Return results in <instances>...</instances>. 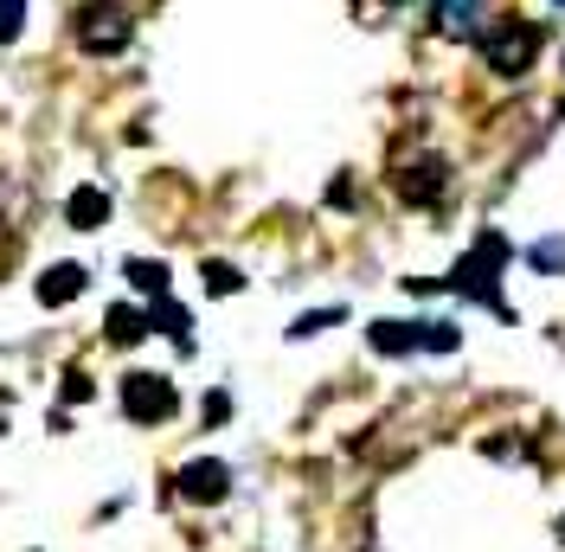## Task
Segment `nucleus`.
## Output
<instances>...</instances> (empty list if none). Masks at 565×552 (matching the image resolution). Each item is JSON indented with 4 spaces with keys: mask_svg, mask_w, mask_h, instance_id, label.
Returning <instances> with one entry per match:
<instances>
[{
    "mask_svg": "<svg viewBox=\"0 0 565 552\" xmlns=\"http://www.w3.org/2000/svg\"><path fill=\"white\" fill-rule=\"evenodd\" d=\"M527 264H533V270H546V276L565 270V238H540V244L527 251Z\"/></svg>",
    "mask_w": 565,
    "mask_h": 552,
    "instance_id": "nucleus-15",
    "label": "nucleus"
},
{
    "mask_svg": "<svg viewBox=\"0 0 565 552\" xmlns=\"http://www.w3.org/2000/svg\"><path fill=\"white\" fill-rule=\"evenodd\" d=\"M508 257H514V244L501 238V232H482L476 251L444 276V289H450V296H469V302H482V309H494V315H508V302H501V270H508Z\"/></svg>",
    "mask_w": 565,
    "mask_h": 552,
    "instance_id": "nucleus-1",
    "label": "nucleus"
},
{
    "mask_svg": "<svg viewBox=\"0 0 565 552\" xmlns=\"http://www.w3.org/2000/svg\"><path fill=\"white\" fill-rule=\"evenodd\" d=\"M65 225L71 232H97V225H109V193L104 187H77L65 200Z\"/></svg>",
    "mask_w": 565,
    "mask_h": 552,
    "instance_id": "nucleus-10",
    "label": "nucleus"
},
{
    "mask_svg": "<svg viewBox=\"0 0 565 552\" xmlns=\"http://www.w3.org/2000/svg\"><path fill=\"white\" fill-rule=\"evenodd\" d=\"M559 546H565V514H559Z\"/></svg>",
    "mask_w": 565,
    "mask_h": 552,
    "instance_id": "nucleus-20",
    "label": "nucleus"
},
{
    "mask_svg": "<svg viewBox=\"0 0 565 552\" xmlns=\"http://www.w3.org/2000/svg\"><path fill=\"white\" fill-rule=\"evenodd\" d=\"M174 412H180L174 380H161V373H122V417H136V424H168Z\"/></svg>",
    "mask_w": 565,
    "mask_h": 552,
    "instance_id": "nucleus-5",
    "label": "nucleus"
},
{
    "mask_svg": "<svg viewBox=\"0 0 565 552\" xmlns=\"http://www.w3.org/2000/svg\"><path fill=\"white\" fill-rule=\"evenodd\" d=\"M84 264H52V270L39 276V309H65V302H77L84 296Z\"/></svg>",
    "mask_w": 565,
    "mask_h": 552,
    "instance_id": "nucleus-9",
    "label": "nucleus"
},
{
    "mask_svg": "<svg viewBox=\"0 0 565 552\" xmlns=\"http://www.w3.org/2000/svg\"><path fill=\"white\" fill-rule=\"evenodd\" d=\"M540 45H546L540 20H489V26L476 33V52H482V65L501 71V77H521V71H533Z\"/></svg>",
    "mask_w": 565,
    "mask_h": 552,
    "instance_id": "nucleus-2",
    "label": "nucleus"
},
{
    "mask_svg": "<svg viewBox=\"0 0 565 552\" xmlns=\"http://www.w3.org/2000/svg\"><path fill=\"white\" fill-rule=\"evenodd\" d=\"M225 495H232V469H225L218 456H200V463H186V469H180V501L212 508V501H225Z\"/></svg>",
    "mask_w": 565,
    "mask_h": 552,
    "instance_id": "nucleus-7",
    "label": "nucleus"
},
{
    "mask_svg": "<svg viewBox=\"0 0 565 552\" xmlns=\"http://www.w3.org/2000/svg\"><path fill=\"white\" fill-rule=\"evenodd\" d=\"M129 283H136V296L161 302V296H168V264H154V257H129Z\"/></svg>",
    "mask_w": 565,
    "mask_h": 552,
    "instance_id": "nucleus-13",
    "label": "nucleus"
},
{
    "mask_svg": "<svg viewBox=\"0 0 565 552\" xmlns=\"http://www.w3.org/2000/svg\"><path fill=\"white\" fill-rule=\"evenodd\" d=\"M366 341L380 353H457V321H373Z\"/></svg>",
    "mask_w": 565,
    "mask_h": 552,
    "instance_id": "nucleus-4",
    "label": "nucleus"
},
{
    "mask_svg": "<svg viewBox=\"0 0 565 552\" xmlns=\"http://www.w3.org/2000/svg\"><path fill=\"white\" fill-rule=\"evenodd\" d=\"M90 399V380L84 373H65V405H84Z\"/></svg>",
    "mask_w": 565,
    "mask_h": 552,
    "instance_id": "nucleus-18",
    "label": "nucleus"
},
{
    "mask_svg": "<svg viewBox=\"0 0 565 552\" xmlns=\"http://www.w3.org/2000/svg\"><path fill=\"white\" fill-rule=\"evenodd\" d=\"M148 328H154V335H168V341H174L180 353H193V315L180 309L174 296H161V302H148Z\"/></svg>",
    "mask_w": 565,
    "mask_h": 552,
    "instance_id": "nucleus-11",
    "label": "nucleus"
},
{
    "mask_svg": "<svg viewBox=\"0 0 565 552\" xmlns=\"http://www.w3.org/2000/svg\"><path fill=\"white\" fill-rule=\"evenodd\" d=\"M482 26H489V20H482V0H437V7H430V33L437 39H476L482 33Z\"/></svg>",
    "mask_w": 565,
    "mask_h": 552,
    "instance_id": "nucleus-8",
    "label": "nucleus"
},
{
    "mask_svg": "<svg viewBox=\"0 0 565 552\" xmlns=\"http://www.w3.org/2000/svg\"><path fill=\"white\" fill-rule=\"evenodd\" d=\"M392 7H405V0H392Z\"/></svg>",
    "mask_w": 565,
    "mask_h": 552,
    "instance_id": "nucleus-21",
    "label": "nucleus"
},
{
    "mask_svg": "<svg viewBox=\"0 0 565 552\" xmlns=\"http://www.w3.org/2000/svg\"><path fill=\"white\" fill-rule=\"evenodd\" d=\"M26 26V0H0V45H13Z\"/></svg>",
    "mask_w": 565,
    "mask_h": 552,
    "instance_id": "nucleus-16",
    "label": "nucleus"
},
{
    "mask_svg": "<svg viewBox=\"0 0 565 552\" xmlns=\"http://www.w3.org/2000/svg\"><path fill=\"white\" fill-rule=\"evenodd\" d=\"M129 39H136V20H129L122 0H84V7H77V45H84L90 59L129 52Z\"/></svg>",
    "mask_w": 565,
    "mask_h": 552,
    "instance_id": "nucleus-3",
    "label": "nucleus"
},
{
    "mask_svg": "<svg viewBox=\"0 0 565 552\" xmlns=\"http://www.w3.org/2000/svg\"><path fill=\"white\" fill-rule=\"evenodd\" d=\"M225 412H232V399H225V392H212V399H206V424H225Z\"/></svg>",
    "mask_w": 565,
    "mask_h": 552,
    "instance_id": "nucleus-19",
    "label": "nucleus"
},
{
    "mask_svg": "<svg viewBox=\"0 0 565 552\" xmlns=\"http://www.w3.org/2000/svg\"><path fill=\"white\" fill-rule=\"evenodd\" d=\"M341 321V309H316V315H302L296 328H289V341H309V335H321V328H334Z\"/></svg>",
    "mask_w": 565,
    "mask_h": 552,
    "instance_id": "nucleus-17",
    "label": "nucleus"
},
{
    "mask_svg": "<svg viewBox=\"0 0 565 552\" xmlns=\"http://www.w3.org/2000/svg\"><path fill=\"white\" fill-rule=\"evenodd\" d=\"M200 276H206V289H212V296H238V289H245V276L232 270V264H218V257H212V264H206Z\"/></svg>",
    "mask_w": 565,
    "mask_h": 552,
    "instance_id": "nucleus-14",
    "label": "nucleus"
},
{
    "mask_svg": "<svg viewBox=\"0 0 565 552\" xmlns=\"http://www.w3.org/2000/svg\"><path fill=\"white\" fill-rule=\"evenodd\" d=\"M104 335L116 347H136L141 335H154V328H148V309H136V302H116V309L104 315Z\"/></svg>",
    "mask_w": 565,
    "mask_h": 552,
    "instance_id": "nucleus-12",
    "label": "nucleus"
},
{
    "mask_svg": "<svg viewBox=\"0 0 565 552\" xmlns=\"http://www.w3.org/2000/svg\"><path fill=\"white\" fill-rule=\"evenodd\" d=\"M392 187H398L405 206H437V200L450 193V168H444L437 155H418V161H405V168L392 173Z\"/></svg>",
    "mask_w": 565,
    "mask_h": 552,
    "instance_id": "nucleus-6",
    "label": "nucleus"
}]
</instances>
